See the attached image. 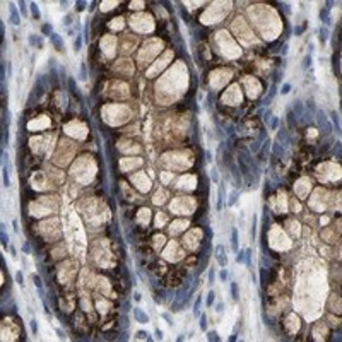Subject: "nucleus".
Listing matches in <instances>:
<instances>
[{"label":"nucleus","mask_w":342,"mask_h":342,"mask_svg":"<svg viewBox=\"0 0 342 342\" xmlns=\"http://www.w3.org/2000/svg\"><path fill=\"white\" fill-rule=\"evenodd\" d=\"M317 120H318V123H320V125H323L325 133H328L330 130H332V125H330V122L327 120V116H325L323 111H317Z\"/></svg>","instance_id":"2"},{"label":"nucleus","mask_w":342,"mask_h":342,"mask_svg":"<svg viewBox=\"0 0 342 342\" xmlns=\"http://www.w3.org/2000/svg\"><path fill=\"white\" fill-rule=\"evenodd\" d=\"M327 38H328V29H327L325 26H322V27H320V41H322V43H325V41H327Z\"/></svg>","instance_id":"16"},{"label":"nucleus","mask_w":342,"mask_h":342,"mask_svg":"<svg viewBox=\"0 0 342 342\" xmlns=\"http://www.w3.org/2000/svg\"><path fill=\"white\" fill-rule=\"evenodd\" d=\"M69 87H70V91H72V94L76 96V98L79 99V101H82V96H80V93H79V87L76 86V80H74L72 77L69 79Z\"/></svg>","instance_id":"8"},{"label":"nucleus","mask_w":342,"mask_h":342,"mask_svg":"<svg viewBox=\"0 0 342 342\" xmlns=\"http://www.w3.org/2000/svg\"><path fill=\"white\" fill-rule=\"evenodd\" d=\"M272 152H274L275 157H282V156H284V147H281V144H274Z\"/></svg>","instance_id":"11"},{"label":"nucleus","mask_w":342,"mask_h":342,"mask_svg":"<svg viewBox=\"0 0 342 342\" xmlns=\"http://www.w3.org/2000/svg\"><path fill=\"white\" fill-rule=\"evenodd\" d=\"M133 317L139 323H149V315L146 311H142L140 308H133Z\"/></svg>","instance_id":"3"},{"label":"nucleus","mask_w":342,"mask_h":342,"mask_svg":"<svg viewBox=\"0 0 342 342\" xmlns=\"http://www.w3.org/2000/svg\"><path fill=\"white\" fill-rule=\"evenodd\" d=\"M236 202H238V192L234 190L233 193H231V195H229V202H228V205H229V207H233V205H234Z\"/></svg>","instance_id":"17"},{"label":"nucleus","mask_w":342,"mask_h":342,"mask_svg":"<svg viewBox=\"0 0 342 342\" xmlns=\"http://www.w3.org/2000/svg\"><path fill=\"white\" fill-rule=\"evenodd\" d=\"M27 41H29V45H31V46H33L34 43H38V45H39V39L36 38L34 34H29V38H27Z\"/></svg>","instance_id":"36"},{"label":"nucleus","mask_w":342,"mask_h":342,"mask_svg":"<svg viewBox=\"0 0 342 342\" xmlns=\"http://www.w3.org/2000/svg\"><path fill=\"white\" fill-rule=\"evenodd\" d=\"M214 279H216V270H214V269H210V270H209V286H212Z\"/></svg>","instance_id":"34"},{"label":"nucleus","mask_w":342,"mask_h":342,"mask_svg":"<svg viewBox=\"0 0 342 342\" xmlns=\"http://www.w3.org/2000/svg\"><path fill=\"white\" fill-rule=\"evenodd\" d=\"M275 93H277V86H275V84H272V87H270L269 94H267V96H265V99H264V104H270V101L274 99Z\"/></svg>","instance_id":"9"},{"label":"nucleus","mask_w":342,"mask_h":342,"mask_svg":"<svg viewBox=\"0 0 342 342\" xmlns=\"http://www.w3.org/2000/svg\"><path fill=\"white\" fill-rule=\"evenodd\" d=\"M50 41L53 43V46L57 48L58 52H63V39L60 38V36H58L57 33H53V34L50 36Z\"/></svg>","instance_id":"5"},{"label":"nucleus","mask_w":342,"mask_h":342,"mask_svg":"<svg viewBox=\"0 0 342 342\" xmlns=\"http://www.w3.org/2000/svg\"><path fill=\"white\" fill-rule=\"evenodd\" d=\"M214 299H216V293H214V291H209V293H207V299H205V304H207V306H212Z\"/></svg>","instance_id":"19"},{"label":"nucleus","mask_w":342,"mask_h":342,"mask_svg":"<svg viewBox=\"0 0 342 342\" xmlns=\"http://www.w3.org/2000/svg\"><path fill=\"white\" fill-rule=\"evenodd\" d=\"M10 21H12L14 26H19L21 24V17H19V14H17V9L14 7V3H10Z\"/></svg>","instance_id":"7"},{"label":"nucleus","mask_w":342,"mask_h":342,"mask_svg":"<svg viewBox=\"0 0 342 342\" xmlns=\"http://www.w3.org/2000/svg\"><path fill=\"white\" fill-rule=\"evenodd\" d=\"M33 284L36 286L39 291H43V284H41V277L39 275H33Z\"/></svg>","instance_id":"24"},{"label":"nucleus","mask_w":342,"mask_h":342,"mask_svg":"<svg viewBox=\"0 0 342 342\" xmlns=\"http://www.w3.org/2000/svg\"><path fill=\"white\" fill-rule=\"evenodd\" d=\"M133 299H135V301H140V299H142L140 293H133Z\"/></svg>","instance_id":"45"},{"label":"nucleus","mask_w":342,"mask_h":342,"mask_svg":"<svg viewBox=\"0 0 342 342\" xmlns=\"http://www.w3.org/2000/svg\"><path fill=\"white\" fill-rule=\"evenodd\" d=\"M287 50H289V45L286 43L284 46H282V55H286V53H287Z\"/></svg>","instance_id":"46"},{"label":"nucleus","mask_w":342,"mask_h":342,"mask_svg":"<svg viewBox=\"0 0 342 342\" xmlns=\"http://www.w3.org/2000/svg\"><path fill=\"white\" fill-rule=\"evenodd\" d=\"M12 224H14V231H16V233H19V226H17V221H14Z\"/></svg>","instance_id":"49"},{"label":"nucleus","mask_w":342,"mask_h":342,"mask_svg":"<svg viewBox=\"0 0 342 342\" xmlns=\"http://www.w3.org/2000/svg\"><path fill=\"white\" fill-rule=\"evenodd\" d=\"M310 65H311V55H306V57H304V60H303V69L306 70Z\"/></svg>","instance_id":"29"},{"label":"nucleus","mask_w":342,"mask_h":342,"mask_svg":"<svg viewBox=\"0 0 342 342\" xmlns=\"http://www.w3.org/2000/svg\"><path fill=\"white\" fill-rule=\"evenodd\" d=\"M41 33H43L45 36H52V34H53V26H52V24H43V26H41Z\"/></svg>","instance_id":"13"},{"label":"nucleus","mask_w":342,"mask_h":342,"mask_svg":"<svg viewBox=\"0 0 342 342\" xmlns=\"http://www.w3.org/2000/svg\"><path fill=\"white\" fill-rule=\"evenodd\" d=\"M80 48H82V34H77L74 41V52H80Z\"/></svg>","instance_id":"15"},{"label":"nucleus","mask_w":342,"mask_h":342,"mask_svg":"<svg viewBox=\"0 0 342 342\" xmlns=\"http://www.w3.org/2000/svg\"><path fill=\"white\" fill-rule=\"evenodd\" d=\"M277 123H279V118L275 116V118L272 120V125H270V127H272V130H275V128H277Z\"/></svg>","instance_id":"43"},{"label":"nucleus","mask_w":342,"mask_h":342,"mask_svg":"<svg viewBox=\"0 0 342 342\" xmlns=\"http://www.w3.org/2000/svg\"><path fill=\"white\" fill-rule=\"evenodd\" d=\"M236 262H238V264H243V262H245V251H238V255H236Z\"/></svg>","instance_id":"31"},{"label":"nucleus","mask_w":342,"mask_h":342,"mask_svg":"<svg viewBox=\"0 0 342 342\" xmlns=\"http://www.w3.org/2000/svg\"><path fill=\"white\" fill-rule=\"evenodd\" d=\"M31 12H33V16H34V19H39L41 17V14H39V9H38V3H31Z\"/></svg>","instance_id":"18"},{"label":"nucleus","mask_w":342,"mask_h":342,"mask_svg":"<svg viewBox=\"0 0 342 342\" xmlns=\"http://www.w3.org/2000/svg\"><path fill=\"white\" fill-rule=\"evenodd\" d=\"M2 245H3V248H7V245H9V236L5 234V231H2Z\"/></svg>","instance_id":"33"},{"label":"nucleus","mask_w":342,"mask_h":342,"mask_svg":"<svg viewBox=\"0 0 342 342\" xmlns=\"http://www.w3.org/2000/svg\"><path fill=\"white\" fill-rule=\"evenodd\" d=\"M231 250L234 253H238V250H240V245H238V229L236 228H233V231H231Z\"/></svg>","instance_id":"4"},{"label":"nucleus","mask_w":342,"mask_h":342,"mask_svg":"<svg viewBox=\"0 0 342 342\" xmlns=\"http://www.w3.org/2000/svg\"><path fill=\"white\" fill-rule=\"evenodd\" d=\"M3 187H10V178H9V166L3 163Z\"/></svg>","instance_id":"12"},{"label":"nucleus","mask_w":342,"mask_h":342,"mask_svg":"<svg viewBox=\"0 0 342 342\" xmlns=\"http://www.w3.org/2000/svg\"><path fill=\"white\" fill-rule=\"evenodd\" d=\"M289 93H291V84H284L281 89V94H289Z\"/></svg>","instance_id":"35"},{"label":"nucleus","mask_w":342,"mask_h":342,"mask_svg":"<svg viewBox=\"0 0 342 342\" xmlns=\"http://www.w3.org/2000/svg\"><path fill=\"white\" fill-rule=\"evenodd\" d=\"M332 122H334V123H335V130H337V132H339V130H341V125H339V115L335 113V111H334V113H332Z\"/></svg>","instance_id":"27"},{"label":"nucleus","mask_w":342,"mask_h":342,"mask_svg":"<svg viewBox=\"0 0 342 342\" xmlns=\"http://www.w3.org/2000/svg\"><path fill=\"white\" fill-rule=\"evenodd\" d=\"M228 277H229V274H228V270H226V267H223V270L219 272V279L223 281V282H226L228 281Z\"/></svg>","instance_id":"25"},{"label":"nucleus","mask_w":342,"mask_h":342,"mask_svg":"<svg viewBox=\"0 0 342 342\" xmlns=\"http://www.w3.org/2000/svg\"><path fill=\"white\" fill-rule=\"evenodd\" d=\"M163 318H164V320H166V322L170 323V325H171V323H173V320H171V317H170V315H168V313H163Z\"/></svg>","instance_id":"44"},{"label":"nucleus","mask_w":342,"mask_h":342,"mask_svg":"<svg viewBox=\"0 0 342 342\" xmlns=\"http://www.w3.org/2000/svg\"><path fill=\"white\" fill-rule=\"evenodd\" d=\"M200 304H202V296L198 294V298H197L195 303H193V317H198V313H200Z\"/></svg>","instance_id":"10"},{"label":"nucleus","mask_w":342,"mask_h":342,"mask_svg":"<svg viewBox=\"0 0 342 342\" xmlns=\"http://www.w3.org/2000/svg\"><path fill=\"white\" fill-rule=\"evenodd\" d=\"M207 339H209V341H216V342H217V341H219V335H217V332H214V330H212V332L207 334Z\"/></svg>","instance_id":"30"},{"label":"nucleus","mask_w":342,"mask_h":342,"mask_svg":"<svg viewBox=\"0 0 342 342\" xmlns=\"http://www.w3.org/2000/svg\"><path fill=\"white\" fill-rule=\"evenodd\" d=\"M19 10H21V14H22L24 17H27V7H26V2H22V0L19 2Z\"/></svg>","instance_id":"26"},{"label":"nucleus","mask_w":342,"mask_h":342,"mask_svg":"<svg viewBox=\"0 0 342 342\" xmlns=\"http://www.w3.org/2000/svg\"><path fill=\"white\" fill-rule=\"evenodd\" d=\"M212 180H214L216 183L219 181V174H217V168H214V170H212Z\"/></svg>","instance_id":"40"},{"label":"nucleus","mask_w":342,"mask_h":342,"mask_svg":"<svg viewBox=\"0 0 342 342\" xmlns=\"http://www.w3.org/2000/svg\"><path fill=\"white\" fill-rule=\"evenodd\" d=\"M63 24H65V26H70V24H72V16H70V14H67V16L63 17Z\"/></svg>","instance_id":"39"},{"label":"nucleus","mask_w":342,"mask_h":342,"mask_svg":"<svg viewBox=\"0 0 342 342\" xmlns=\"http://www.w3.org/2000/svg\"><path fill=\"white\" fill-rule=\"evenodd\" d=\"M31 330H33L34 335L38 334V322H36V320H31Z\"/></svg>","instance_id":"37"},{"label":"nucleus","mask_w":342,"mask_h":342,"mask_svg":"<svg viewBox=\"0 0 342 342\" xmlns=\"http://www.w3.org/2000/svg\"><path fill=\"white\" fill-rule=\"evenodd\" d=\"M260 281H262V287L267 289V270H265V269H262V270H260Z\"/></svg>","instance_id":"21"},{"label":"nucleus","mask_w":342,"mask_h":342,"mask_svg":"<svg viewBox=\"0 0 342 342\" xmlns=\"http://www.w3.org/2000/svg\"><path fill=\"white\" fill-rule=\"evenodd\" d=\"M231 294H233V299H234V301H238V298H240V296H238V284H236V282H233V284H231Z\"/></svg>","instance_id":"22"},{"label":"nucleus","mask_w":342,"mask_h":342,"mask_svg":"<svg viewBox=\"0 0 342 342\" xmlns=\"http://www.w3.org/2000/svg\"><path fill=\"white\" fill-rule=\"evenodd\" d=\"M200 330H207V317H205V313L200 315Z\"/></svg>","instance_id":"23"},{"label":"nucleus","mask_w":342,"mask_h":342,"mask_svg":"<svg viewBox=\"0 0 342 342\" xmlns=\"http://www.w3.org/2000/svg\"><path fill=\"white\" fill-rule=\"evenodd\" d=\"M16 281H17L19 284L24 282V275H22V272H21V270H19V272H16Z\"/></svg>","instance_id":"38"},{"label":"nucleus","mask_w":342,"mask_h":342,"mask_svg":"<svg viewBox=\"0 0 342 342\" xmlns=\"http://www.w3.org/2000/svg\"><path fill=\"white\" fill-rule=\"evenodd\" d=\"M216 258H217V264L221 267H226L228 265V257H226V250L223 245H217L216 247Z\"/></svg>","instance_id":"1"},{"label":"nucleus","mask_w":342,"mask_h":342,"mask_svg":"<svg viewBox=\"0 0 342 342\" xmlns=\"http://www.w3.org/2000/svg\"><path fill=\"white\" fill-rule=\"evenodd\" d=\"M216 311H217V313H223V311H224V304H223V303H217V306H216Z\"/></svg>","instance_id":"42"},{"label":"nucleus","mask_w":342,"mask_h":342,"mask_svg":"<svg viewBox=\"0 0 342 342\" xmlns=\"http://www.w3.org/2000/svg\"><path fill=\"white\" fill-rule=\"evenodd\" d=\"M137 339H147V341H152L147 332H137Z\"/></svg>","instance_id":"32"},{"label":"nucleus","mask_w":342,"mask_h":342,"mask_svg":"<svg viewBox=\"0 0 342 342\" xmlns=\"http://www.w3.org/2000/svg\"><path fill=\"white\" fill-rule=\"evenodd\" d=\"M245 257H247V260H245V262H247V267L251 269V248H247V250H245Z\"/></svg>","instance_id":"20"},{"label":"nucleus","mask_w":342,"mask_h":342,"mask_svg":"<svg viewBox=\"0 0 342 342\" xmlns=\"http://www.w3.org/2000/svg\"><path fill=\"white\" fill-rule=\"evenodd\" d=\"M219 200H217V210L223 209V198H224V187L223 185H219Z\"/></svg>","instance_id":"14"},{"label":"nucleus","mask_w":342,"mask_h":342,"mask_svg":"<svg viewBox=\"0 0 342 342\" xmlns=\"http://www.w3.org/2000/svg\"><path fill=\"white\" fill-rule=\"evenodd\" d=\"M79 79H80V80H86V79H87V74H86V63L80 65V76H79Z\"/></svg>","instance_id":"28"},{"label":"nucleus","mask_w":342,"mask_h":342,"mask_svg":"<svg viewBox=\"0 0 342 342\" xmlns=\"http://www.w3.org/2000/svg\"><path fill=\"white\" fill-rule=\"evenodd\" d=\"M22 251H24V253H29V245H27V243L22 247Z\"/></svg>","instance_id":"47"},{"label":"nucleus","mask_w":342,"mask_h":342,"mask_svg":"<svg viewBox=\"0 0 342 342\" xmlns=\"http://www.w3.org/2000/svg\"><path fill=\"white\" fill-rule=\"evenodd\" d=\"M76 5H77V10L80 12V10H84V7H86V2H77Z\"/></svg>","instance_id":"41"},{"label":"nucleus","mask_w":342,"mask_h":342,"mask_svg":"<svg viewBox=\"0 0 342 342\" xmlns=\"http://www.w3.org/2000/svg\"><path fill=\"white\" fill-rule=\"evenodd\" d=\"M156 335H157V339H161V337H163V332H161L159 328H156Z\"/></svg>","instance_id":"48"},{"label":"nucleus","mask_w":342,"mask_h":342,"mask_svg":"<svg viewBox=\"0 0 342 342\" xmlns=\"http://www.w3.org/2000/svg\"><path fill=\"white\" fill-rule=\"evenodd\" d=\"M265 135H267V133H265V130H262V132H260V135H258V139H257V140H255V142L251 144V152H258V151H260V146H262L260 142H262V140L265 139Z\"/></svg>","instance_id":"6"}]
</instances>
